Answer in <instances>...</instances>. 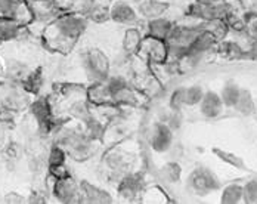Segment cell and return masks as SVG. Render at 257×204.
Wrapping results in <instances>:
<instances>
[{
    "instance_id": "obj_21",
    "label": "cell",
    "mask_w": 257,
    "mask_h": 204,
    "mask_svg": "<svg viewBox=\"0 0 257 204\" xmlns=\"http://www.w3.org/2000/svg\"><path fill=\"white\" fill-rule=\"evenodd\" d=\"M28 27L9 18L0 17V43H11L18 40Z\"/></svg>"
},
{
    "instance_id": "obj_19",
    "label": "cell",
    "mask_w": 257,
    "mask_h": 204,
    "mask_svg": "<svg viewBox=\"0 0 257 204\" xmlns=\"http://www.w3.org/2000/svg\"><path fill=\"white\" fill-rule=\"evenodd\" d=\"M136 8H138L142 23H145V21H150L154 18L169 15L170 3L167 0H145L141 5H138Z\"/></svg>"
},
{
    "instance_id": "obj_18",
    "label": "cell",
    "mask_w": 257,
    "mask_h": 204,
    "mask_svg": "<svg viewBox=\"0 0 257 204\" xmlns=\"http://www.w3.org/2000/svg\"><path fill=\"white\" fill-rule=\"evenodd\" d=\"M144 39H145V31H144L142 24L126 27L123 33V39H121V53H124L128 58L138 55L141 51Z\"/></svg>"
},
{
    "instance_id": "obj_17",
    "label": "cell",
    "mask_w": 257,
    "mask_h": 204,
    "mask_svg": "<svg viewBox=\"0 0 257 204\" xmlns=\"http://www.w3.org/2000/svg\"><path fill=\"white\" fill-rule=\"evenodd\" d=\"M138 55L144 56L153 65H158L167 59V43L163 40L145 36L142 46H141V51Z\"/></svg>"
},
{
    "instance_id": "obj_24",
    "label": "cell",
    "mask_w": 257,
    "mask_h": 204,
    "mask_svg": "<svg viewBox=\"0 0 257 204\" xmlns=\"http://www.w3.org/2000/svg\"><path fill=\"white\" fill-rule=\"evenodd\" d=\"M67 158H68V154L67 151L58 145V144H52V147L48 151V157H46V163H48V167L49 169H55V167H61V166H65L67 164Z\"/></svg>"
},
{
    "instance_id": "obj_25",
    "label": "cell",
    "mask_w": 257,
    "mask_h": 204,
    "mask_svg": "<svg viewBox=\"0 0 257 204\" xmlns=\"http://www.w3.org/2000/svg\"><path fill=\"white\" fill-rule=\"evenodd\" d=\"M220 201L225 204H236L242 201V185L229 183L220 192Z\"/></svg>"
},
{
    "instance_id": "obj_13",
    "label": "cell",
    "mask_w": 257,
    "mask_h": 204,
    "mask_svg": "<svg viewBox=\"0 0 257 204\" xmlns=\"http://www.w3.org/2000/svg\"><path fill=\"white\" fill-rule=\"evenodd\" d=\"M145 188V180L141 173L132 172L117 182V195L124 201H133L142 195Z\"/></svg>"
},
{
    "instance_id": "obj_4",
    "label": "cell",
    "mask_w": 257,
    "mask_h": 204,
    "mask_svg": "<svg viewBox=\"0 0 257 204\" xmlns=\"http://www.w3.org/2000/svg\"><path fill=\"white\" fill-rule=\"evenodd\" d=\"M31 90L24 84L0 80V111L8 114H17L27 110L33 102Z\"/></svg>"
},
{
    "instance_id": "obj_11",
    "label": "cell",
    "mask_w": 257,
    "mask_h": 204,
    "mask_svg": "<svg viewBox=\"0 0 257 204\" xmlns=\"http://www.w3.org/2000/svg\"><path fill=\"white\" fill-rule=\"evenodd\" d=\"M52 195L59 203H81L80 182H77L71 175L62 178H53Z\"/></svg>"
},
{
    "instance_id": "obj_10",
    "label": "cell",
    "mask_w": 257,
    "mask_h": 204,
    "mask_svg": "<svg viewBox=\"0 0 257 204\" xmlns=\"http://www.w3.org/2000/svg\"><path fill=\"white\" fill-rule=\"evenodd\" d=\"M148 147L157 154L169 153L175 144V132L169 128L164 122L157 120L148 130Z\"/></svg>"
},
{
    "instance_id": "obj_22",
    "label": "cell",
    "mask_w": 257,
    "mask_h": 204,
    "mask_svg": "<svg viewBox=\"0 0 257 204\" xmlns=\"http://www.w3.org/2000/svg\"><path fill=\"white\" fill-rule=\"evenodd\" d=\"M86 98L93 107H102V105L112 104L109 90H108L105 81L90 83L89 87H86Z\"/></svg>"
},
{
    "instance_id": "obj_8",
    "label": "cell",
    "mask_w": 257,
    "mask_h": 204,
    "mask_svg": "<svg viewBox=\"0 0 257 204\" xmlns=\"http://www.w3.org/2000/svg\"><path fill=\"white\" fill-rule=\"evenodd\" d=\"M34 70L18 58L14 56H5L0 58V80L12 81L24 84L30 81V78L34 76Z\"/></svg>"
},
{
    "instance_id": "obj_28",
    "label": "cell",
    "mask_w": 257,
    "mask_h": 204,
    "mask_svg": "<svg viewBox=\"0 0 257 204\" xmlns=\"http://www.w3.org/2000/svg\"><path fill=\"white\" fill-rule=\"evenodd\" d=\"M242 201L257 203V179H251L242 185Z\"/></svg>"
},
{
    "instance_id": "obj_16",
    "label": "cell",
    "mask_w": 257,
    "mask_h": 204,
    "mask_svg": "<svg viewBox=\"0 0 257 204\" xmlns=\"http://www.w3.org/2000/svg\"><path fill=\"white\" fill-rule=\"evenodd\" d=\"M188 185L197 192V194H207L210 191H214L219 188V180L213 175L211 170L200 167L194 170L189 178H188Z\"/></svg>"
},
{
    "instance_id": "obj_1",
    "label": "cell",
    "mask_w": 257,
    "mask_h": 204,
    "mask_svg": "<svg viewBox=\"0 0 257 204\" xmlns=\"http://www.w3.org/2000/svg\"><path fill=\"white\" fill-rule=\"evenodd\" d=\"M89 20L76 11L62 12L42 28V42L48 51L70 53L89 28Z\"/></svg>"
},
{
    "instance_id": "obj_5",
    "label": "cell",
    "mask_w": 257,
    "mask_h": 204,
    "mask_svg": "<svg viewBox=\"0 0 257 204\" xmlns=\"http://www.w3.org/2000/svg\"><path fill=\"white\" fill-rule=\"evenodd\" d=\"M111 102L120 108H132L141 104V96L132 81L123 74H112L105 80Z\"/></svg>"
},
{
    "instance_id": "obj_12",
    "label": "cell",
    "mask_w": 257,
    "mask_h": 204,
    "mask_svg": "<svg viewBox=\"0 0 257 204\" xmlns=\"http://www.w3.org/2000/svg\"><path fill=\"white\" fill-rule=\"evenodd\" d=\"M0 17L15 20L30 27L33 23V12L28 0H0Z\"/></svg>"
},
{
    "instance_id": "obj_15",
    "label": "cell",
    "mask_w": 257,
    "mask_h": 204,
    "mask_svg": "<svg viewBox=\"0 0 257 204\" xmlns=\"http://www.w3.org/2000/svg\"><path fill=\"white\" fill-rule=\"evenodd\" d=\"M80 194L81 203L111 204L115 201L114 195L102 186H98L89 180H80Z\"/></svg>"
},
{
    "instance_id": "obj_26",
    "label": "cell",
    "mask_w": 257,
    "mask_h": 204,
    "mask_svg": "<svg viewBox=\"0 0 257 204\" xmlns=\"http://www.w3.org/2000/svg\"><path fill=\"white\" fill-rule=\"evenodd\" d=\"M239 92H241V87H239L235 81H228V83L222 87V92H220L219 95H220V98H222L225 107L233 108V105L238 101Z\"/></svg>"
},
{
    "instance_id": "obj_7",
    "label": "cell",
    "mask_w": 257,
    "mask_h": 204,
    "mask_svg": "<svg viewBox=\"0 0 257 204\" xmlns=\"http://www.w3.org/2000/svg\"><path fill=\"white\" fill-rule=\"evenodd\" d=\"M188 15L191 20L200 21V23H211L217 20H228L232 15L231 3L220 0L216 3H198L194 2L189 9Z\"/></svg>"
},
{
    "instance_id": "obj_2",
    "label": "cell",
    "mask_w": 257,
    "mask_h": 204,
    "mask_svg": "<svg viewBox=\"0 0 257 204\" xmlns=\"http://www.w3.org/2000/svg\"><path fill=\"white\" fill-rule=\"evenodd\" d=\"M52 136L53 142L61 145L67 151L68 157L76 161L89 160L99 147L98 139L89 135L86 129L61 126L52 133Z\"/></svg>"
},
{
    "instance_id": "obj_23",
    "label": "cell",
    "mask_w": 257,
    "mask_h": 204,
    "mask_svg": "<svg viewBox=\"0 0 257 204\" xmlns=\"http://www.w3.org/2000/svg\"><path fill=\"white\" fill-rule=\"evenodd\" d=\"M233 110H236L242 116H250L256 111V102L247 89H241L238 101L233 105Z\"/></svg>"
},
{
    "instance_id": "obj_31",
    "label": "cell",
    "mask_w": 257,
    "mask_h": 204,
    "mask_svg": "<svg viewBox=\"0 0 257 204\" xmlns=\"http://www.w3.org/2000/svg\"><path fill=\"white\" fill-rule=\"evenodd\" d=\"M132 5H135V6H138V5H141L142 2H145V0H128Z\"/></svg>"
},
{
    "instance_id": "obj_14",
    "label": "cell",
    "mask_w": 257,
    "mask_h": 204,
    "mask_svg": "<svg viewBox=\"0 0 257 204\" xmlns=\"http://www.w3.org/2000/svg\"><path fill=\"white\" fill-rule=\"evenodd\" d=\"M176 23L178 21L173 20L172 17L164 15V17H160V18H154V20L142 23V27H144L145 36L163 40V42H167L169 36L172 34L173 28L176 26Z\"/></svg>"
},
{
    "instance_id": "obj_6",
    "label": "cell",
    "mask_w": 257,
    "mask_h": 204,
    "mask_svg": "<svg viewBox=\"0 0 257 204\" xmlns=\"http://www.w3.org/2000/svg\"><path fill=\"white\" fill-rule=\"evenodd\" d=\"M135 157L130 153H126L123 150H120L118 147L109 150L108 153L103 155V170L115 179L117 182L123 176H126L127 173L136 172L135 170Z\"/></svg>"
},
{
    "instance_id": "obj_32",
    "label": "cell",
    "mask_w": 257,
    "mask_h": 204,
    "mask_svg": "<svg viewBox=\"0 0 257 204\" xmlns=\"http://www.w3.org/2000/svg\"><path fill=\"white\" fill-rule=\"evenodd\" d=\"M28 2H31V0H28Z\"/></svg>"
},
{
    "instance_id": "obj_3",
    "label": "cell",
    "mask_w": 257,
    "mask_h": 204,
    "mask_svg": "<svg viewBox=\"0 0 257 204\" xmlns=\"http://www.w3.org/2000/svg\"><path fill=\"white\" fill-rule=\"evenodd\" d=\"M80 65L89 83L105 81L112 73V62L106 52L98 46L84 48L78 53Z\"/></svg>"
},
{
    "instance_id": "obj_29",
    "label": "cell",
    "mask_w": 257,
    "mask_h": 204,
    "mask_svg": "<svg viewBox=\"0 0 257 204\" xmlns=\"http://www.w3.org/2000/svg\"><path fill=\"white\" fill-rule=\"evenodd\" d=\"M245 31H247L248 37L256 39L257 40V15L250 17V18L245 21Z\"/></svg>"
},
{
    "instance_id": "obj_27",
    "label": "cell",
    "mask_w": 257,
    "mask_h": 204,
    "mask_svg": "<svg viewBox=\"0 0 257 204\" xmlns=\"http://www.w3.org/2000/svg\"><path fill=\"white\" fill-rule=\"evenodd\" d=\"M161 175H163L164 180H167L170 183H178L182 178V167L178 161L170 160L161 167Z\"/></svg>"
},
{
    "instance_id": "obj_30",
    "label": "cell",
    "mask_w": 257,
    "mask_h": 204,
    "mask_svg": "<svg viewBox=\"0 0 257 204\" xmlns=\"http://www.w3.org/2000/svg\"><path fill=\"white\" fill-rule=\"evenodd\" d=\"M194 2H198V3H216V2H220V0H194Z\"/></svg>"
},
{
    "instance_id": "obj_20",
    "label": "cell",
    "mask_w": 257,
    "mask_h": 204,
    "mask_svg": "<svg viewBox=\"0 0 257 204\" xmlns=\"http://www.w3.org/2000/svg\"><path fill=\"white\" fill-rule=\"evenodd\" d=\"M198 110H200V114L206 119H216L219 117L223 110H225V105L223 101L220 98V95L214 90H207L203 95V99L198 104Z\"/></svg>"
},
{
    "instance_id": "obj_9",
    "label": "cell",
    "mask_w": 257,
    "mask_h": 204,
    "mask_svg": "<svg viewBox=\"0 0 257 204\" xmlns=\"http://www.w3.org/2000/svg\"><path fill=\"white\" fill-rule=\"evenodd\" d=\"M108 11L109 21L117 26L133 27L142 24L138 8L132 5L128 0H109Z\"/></svg>"
}]
</instances>
